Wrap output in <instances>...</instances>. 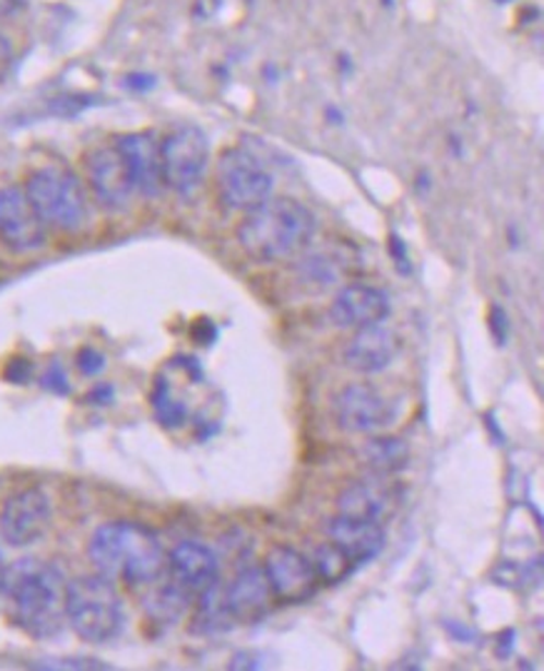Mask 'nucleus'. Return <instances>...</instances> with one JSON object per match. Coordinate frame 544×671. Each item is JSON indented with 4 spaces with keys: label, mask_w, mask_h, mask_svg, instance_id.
<instances>
[{
    "label": "nucleus",
    "mask_w": 544,
    "mask_h": 671,
    "mask_svg": "<svg viewBox=\"0 0 544 671\" xmlns=\"http://www.w3.org/2000/svg\"><path fill=\"white\" fill-rule=\"evenodd\" d=\"M43 385H46V390L56 392V395H68L70 387H68V377L63 373V367L58 365V362H52V365L48 367L46 377H43Z\"/></svg>",
    "instance_id": "obj_26"
},
{
    "label": "nucleus",
    "mask_w": 544,
    "mask_h": 671,
    "mask_svg": "<svg viewBox=\"0 0 544 671\" xmlns=\"http://www.w3.org/2000/svg\"><path fill=\"white\" fill-rule=\"evenodd\" d=\"M85 180L93 198L105 210H126L128 202L135 196V185L130 178V170L122 161L118 145H95L85 153Z\"/></svg>",
    "instance_id": "obj_10"
},
{
    "label": "nucleus",
    "mask_w": 544,
    "mask_h": 671,
    "mask_svg": "<svg viewBox=\"0 0 544 671\" xmlns=\"http://www.w3.org/2000/svg\"><path fill=\"white\" fill-rule=\"evenodd\" d=\"M215 185L221 202L230 210L258 208L260 202L272 198V173L268 165L243 148L225 150L215 167Z\"/></svg>",
    "instance_id": "obj_6"
},
{
    "label": "nucleus",
    "mask_w": 544,
    "mask_h": 671,
    "mask_svg": "<svg viewBox=\"0 0 544 671\" xmlns=\"http://www.w3.org/2000/svg\"><path fill=\"white\" fill-rule=\"evenodd\" d=\"M330 542L338 546V550L345 554V557L359 567V564H367L380 557V552L385 550V527L380 522H370V519H357V517H345L338 515L332 519L328 527Z\"/></svg>",
    "instance_id": "obj_19"
},
{
    "label": "nucleus",
    "mask_w": 544,
    "mask_h": 671,
    "mask_svg": "<svg viewBox=\"0 0 544 671\" xmlns=\"http://www.w3.org/2000/svg\"><path fill=\"white\" fill-rule=\"evenodd\" d=\"M25 192L46 227H56L60 233H78L91 217L81 178L63 165H46L33 170L25 183Z\"/></svg>",
    "instance_id": "obj_5"
},
{
    "label": "nucleus",
    "mask_w": 544,
    "mask_h": 671,
    "mask_svg": "<svg viewBox=\"0 0 544 671\" xmlns=\"http://www.w3.org/2000/svg\"><path fill=\"white\" fill-rule=\"evenodd\" d=\"M43 669H105V664H95V661H73V659H66V661H58V664H40Z\"/></svg>",
    "instance_id": "obj_30"
},
{
    "label": "nucleus",
    "mask_w": 544,
    "mask_h": 671,
    "mask_svg": "<svg viewBox=\"0 0 544 671\" xmlns=\"http://www.w3.org/2000/svg\"><path fill=\"white\" fill-rule=\"evenodd\" d=\"M122 161H126L135 192L157 198L165 190L161 167V143L153 132H128L116 140Z\"/></svg>",
    "instance_id": "obj_16"
},
{
    "label": "nucleus",
    "mask_w": 544,
    "mask_h": 671,
    "mask_svg": "<svg viewBox=\"0 0 544 671\" xmlns=\"http://www.w3.org/2000/svg\"><path fill=\"white\" fill-rule=\"evenodd\" d=\"M223 597L235 624L260 622L270 612V604L275 602L265 569L256 564H248L235 574L230 585L223 587Z\"/></svg>",
    "instance_id": "obj_15"
},
{
    "label": "nucleus",
    "mask_w": 544,
    "mask_h": 671,
    "mask_svg": "<svg viewBox=\"0 0 544 671\" xmlns=\"http://www.w3.org/2000/svg\"><path fill=\"white\" fill-rule=\"evenodd\" d=\"M66 589L63 572L52 564L17 562L13 569H8L5 585L15 624L35 639L56 637L66 626Z\"/></svg>",
    "instance_id": "obj_3"
},
{
    "label": "nucleus",
    "mask_w": 544,
    "mask_h": 671,
    "mask_svg": "<svg viewBox=\"0 0 544 671\" xmlns=\"http://www.w3.org/2000/svg\"><path fill=\"white\" fill-rule=\"evenodd\" d=\"M489 330H493V338L497 340V344H505V340H507V315L499 310V307H493V313H489Z\"/></svg>",
    "instance_id": "obj_27"
},
{
    "label": "nucleus",
    "mask_w": 544,
    "mask_h": 671,
    "mask_svg": "<svg viewBox=\"0 0 544 671\" xmlns=\"http://www.w3.org/2000/svg\"><path fill=\"white\" fill-rule=\"evenodd\" d=\"M297 282L303 287L315 290V293H324V290H332L340 285L342 280V268L335 258L324 252H303L297 258Z\"/></svg>",
    "instance_id": "obj_21"
},
{
    "label": "nucleus",
    "mask_w": 544,
    "mask_h": 671,
    "mask_svg": "<svg viewBox=\"0 0 544 671\" xmlns=\"http://www.w3.org/2000/svg\"><path fill=\"white\" fill-rule=\"evenodd\" d=\"M5 377L11 379L13 385L28 382V377H31V365H28V360H13L11 365H8V369H5Z\"/></svg>",
    "instance_id": "obj_28"
},
{
    "label": "nucleus",
    "mask_w": 544,
    "mask_h": 671,
    "mask_svg": "<svg viewBox=\"0 0 544 671\" xmlns=\"http://www.w3.org/2000/svg\"><path fill=\"white\" fill-rule=\"evenodd\" d=\"M8 63H11V43L0 35V70H3Z\"/></svg>",
    "instance_id": "obj_33"
},
{
    "label": "nucleus",
    "mask_w": 544,
    "mask_h": 671,
    "mask_svg": "<svg viewBox=\"0 0 544 671\" xmlns=\"http://www.w3.org/2000/svg\"><path fill=\"white\" fill-rule=\"evenodd\" d=\"M23 8V0H0V17H8Z\"/></svg>",
    "instance_id": "obj_32"
},
{
    "label": "nucleus",
    "mask_w": 544,
    "mask_h": 671,
    "mask_svg": "<svg viewBox=\"0 0 544 671\" xmlns=\"http://www.w3.org/2000/svg\"><path fill=\"white\" fill-rule=\"evenodd\" d=\"M50 522L52 507L48 494L40 487H25L15 492L0 507V534L15 550L40 542L48 534Z\"/></svg>",
    "instance_id": "obj_9"
},
{
    "label": "nucleus",
    "mask_w": 544,
    "mask_h": 671,
    "mask_svg": "<svg viewBox=\"0 0 544 671\" xmlns=\"http://www.w3.org/2000/svg\"><path fill=\"white\" fill-rule=\"evenodd\" d=\"M66 622L78 637L91 644L116 639L126 622L116 581L100 574H87V577L68 581Z\"/></svg>",
    "instance_id": "obj_4"
},
{
    "label": "nucleus",
    "mask_w": 544,
    "mask_h": 671,
    "mask_svg": "<svg viewBox=\"0 0 544 671\" xmlns=\"http://www.w3.org/2000/svg\"><path fill=\"white\" fill-rule=\"evenodd\" d=\"M400 355V338L382 322L359 328L345 344V365L355 373L375 375L388 369Z\"/></svg>",
    "instance_id": "obj_17"
},
{
    "label": "nucleus",
    "mask_w": 544,
    "mask_h": 671,
    "mask_svg": "<svg viewBox=\"0 0 544 671\" xmlns=\"http://www.w3.org/2000/svg\"><path fill=\"white\" fill-rule=\"evenodd\" d=\"M330 317L338 328L345 330L385 322L390 317V297L385 290L367 285V282L342 285L330 305Z\"/></svg>",
    "instance_id": "obj_14"
},
{
    "label": "nucleus",
    "mask_w": 544,
    "mask_h": 671,
    "mask_svg": "<svg viewBox=\"0 0 544 671\" xmlns=\"http://www.w3.org/2000/svg\"><path fill=\"white\" fill-rule=\"evenodd\" d=\"M165 574H168V585L178 589L190 604H196L203 591L221 581V562L208 544L188 540L173 546L165 562Z\"/></svg>",
    "instance_id": "obj_12"
},
{
    "label": "nucleus",
    "mask_w": 544,
    "mask_h": 671,
    "mask_svg": "<svg viewBox=\"0 0 544 671\" xmlns=\"http://www.w3.org/2000/svg\"><path fill=\"white\" fill-rule=\"evenodd\" d=\"M359 459L377 476H390L405 470L410 464V447L405 439L380 435L370 437L359 447Z\"/></svg>",
    "instance_id": "obj_20"
},
{
    "label": "nucleus",
    "mask_w": 544,
    "mask_h": 671,
    "mask_svg": "<svg viewBox=\"0 0 544 671\" xmlns=\"http://www.w3.org/2000/svg\"><path fill=\"white\" fill-rule=\"evenodd\" d=\"M262 569L268 574L272 597L285 604H303L318 591V574L312 562L297 552L295 546L277 544L272 546Z\"/></svg>",
    "instance_id": "obj_13"
},
{
    "label": "nucleus",
    "mask_w": 544,
    "mask_h": 671,
    "mask_svg": "<svg viewBox=\"0 0 544 671\" xmlns=\"http://www.w3.org/2000/svg\"><path fill=\"white\" fill-rule=\"evenodd\" d=\"M87 400H91L93 404H108L113 400V387L98 385L91 395H87Z\"/></svg>",
    "instance_id": "obj_31"
},
{
    "label": "nucleus",
    "mask_w": 544,
    "mask_h": 671,
    "mask_svg": "<svg viewBox=\"0 0 544 671\" xmlns=\"http://www.w3.org/2000/svg\"><path fill=\"white\" fill-rule=\"evenodd\" d=\"M95 574L120 581L128 589H151L165 574L168 554L163 550L161 537L153 529L138 522H108L95 529L87 544Z\"/></svg>",
    "instance_id": "obj_1"
},
{
    "label": "nucleus",
    "mask_w": 544,
    "mask_h": 671,
    "mask_svg": "<svg viewBox=\"0 0 544 671\" xmlns=\"http://www.w3.org/2000/svg\"><path fill=\"white\" fill-rule=\"evenodd\" d=\"M332 414L347 435H377L392 425L398 408L372 385H347L332 402Z\"/></svg>",
    "instance_id": "obj_8"
},
{
    "label": "nucleus",
    "mask_w": 544,
    "mask_h": 671,
    "mask_svg": "<svg viewBox=\"0 0 544 671\" xmlns=\"http://www.w3.org/2000/svg\"><path fill=\"white\" fill-rule=\"evenodd\" d=\"M153 410H155L157 422H161V425L168 427V429L182 427L188 422V408L182 402L173 400L170 387L165 385L163 379H157V385L153 390Z\"/></svg>",
    "instance_id": "obj_24"
},
{
    "label": "nucleus",
    "mask_w": 544,
    "mask_h": 671,
    "mask_svg": "<svg viewBox=\"0 0 544 671\" xmlns=\"http://www.w3.org/2000/svg\"><path fill=\"white\" fill-rule=\"evenodd\" d=\"M103 367H105V357L95 348H83L81 352H78V369H81L83 375L93 377V375H98Z\"/></svg>",
    "instance_id": "obj_25"
},
{
    "label": "nucleus",
    "mask_w": 544,
    "mask_h": 671,
    "mask_svg": "<svg viewBox=\"0 0 544 671\" xmlns=\"http://www.w3.org/2000/svg\"><path fill=\"white\" fill-rule=\"evenodd\" d=\"M48 227L33 208L25 188H0V243L13 252H35L46 247Z\"/></svg>",
    "instance_id": "obj_11"
},
{
    "label": "nucleus",
    "mask_w": 544,
    "mask_h": 671,
    "mask_svg": "<svg viewBox=\"0 0 544 671\" xmlns=\"http://www.w3.org/2000/svg\"><path fill=\"white\" fill-rule=\"evenodd\" d=\"M210 163L208 136L198 126H178L163 138V183L178 196H190L205 180Z\"/></svg>",
    "instance_id": "obj_7"
},
{
    "label": "nucleus",
    "mask_w": 544,
    "mask_h": 671,
    "mask_svg": "<svg viewBox=\"0 0 544 671\" xmlns=\"http://www.w3.org/2000/svg\"><path fill=\"white\" fill-rule=\"evenodd\" d=\"M400 502V492L388 476L372 474L370 480H359L342 490L338 497V515L370 519V522H385Z\"/></svg>",
    "instance_id": "obj_18"
},
{
    "label": "nucleus",
    "mask_w": 544,
    "mask_h": 671,
    "mask_svg": "<svg viewBox=\"0 0 544 671\" xmlns=\"http://www.w3.org/2000/svg\"><path fill=\"white\" fill-rule=\"evenodd\" d=\"M310 562L315 567V574H318V581H322V585H340V581L347 579L350 572L355 569V564L350 562L332 542L322 544Z\"/></svg>",
    "instance_id": "obj_23"
},
{
    "label": "nucleus",
    "mask_w": 544,
    "mask_h": 671,
    "mask_svg": "<svg viewBox=\"0 0 544 671\" xmlns=\"http://www.w3.org/2000/svg\"><path fill=\"white\" fill-rule=\"evenodd\" d=\"M5 585H8V567L3 562V554H0V599L5 597Z\"/></svg>",
    "instance_id": "obj_34"
},
{
    "label": "nucleus",
    "mask_w": 544,
    "mask_h": 671,
    "mask_svg": "<svg viewBox=\"0 0 544 671\" xmlns=\"http://www.w3.org/2000/svg\"><path fill=\"white\" fill-rule=\"evenodd\" d=\"M318 223L303 202L268 198L245 213L238 225V243L258 262H287L300 258L312 245Z\"/></svg>",
    "instance_id": "obj_2"
},
{
    "label": "nucleus",
    "mask_w": 544,
    "mask_h": 671,
    "mask_svg": "<svg viewBox=\"0 0 544 671\" xmlns=\"http://www.w3.org/2000/svg\"><path fill=\"white\" fill-rule=\"evenodd\" d=\"M235 622L225 607L223 585L210 587L196 599V614H192V632L196 634H217L230 629Z\"/></svg>",
    "instance_id": "obj_22"
},
{
    "label": "nucleus",
    "mask_w": 544,
    "mask_h": 671,
    "mask_svg": "<svg viewBox=\"0 0 544 671\" xmlns=\"http://www.w3.org/2000/svg\"><path fill=\"white\" fill-rule=\"evenodd\" d=\"M196 328H200L203 332H198V330H192V338H196L200 344H213V340L217 338V328L210 320H200Z\"/></svg>",
    "instance_id": "obj_29"
}]
</instances>
